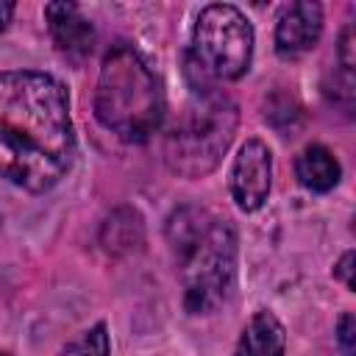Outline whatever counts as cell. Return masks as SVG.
<instances>
[{
	"label": "cell",
	"mask_w": 356,
	"mask_h": 356,
	"mask_svg": "<svg viewBox=\"0 0 356 356\" xmlns=\"http://www.w3.org/2000/svg\"><path fill=\"white\" fill-rule=\"evenodd\" d=\"M75 156L64 86L44 72H0V178L44 192Z\"/></svg>",
	"instance_id": "6da1fadb"
},
{
	"label": "cell",
	"mask_w": 356,
	"mask_h": 356,
	"mask_svg": "<svg viewBox=\"0 0 356 356\" xmlns=\"http://www.w3.org/2000/svg\"><path fill=\"white\" fill-rule=\"evenodd\" d=\"M167 236L181 261L184 306L192 314H209L222 306L236 275V234L225 217L203 209H181L167 222Z\"/></svg>",
	"instance_id": "7a4b0ae2"
},
{
	"label": "cell",
	"mask_w": 356,
	"mask_h": 356,
	"mask_svg": "<svg viewBox=\"0 0 356 356\" xmlns=\"http://www.w3.org/2000/svg\"><path fill=\"white\" fill-rule=\"evenodd\" d=\"M95 114L122 142L136 145L147 142L161 125L164 95L159 78L134 47L117 44L106 53L95 92Z\"/></svg>",
	"instance_id": "3957f363"
},
{
	"label": "cell",
	"mask_w": 356,
	"mask_h": 356,
	"mask_svg": "<svg viewBox=\"0 0 356 356\" xmlns=\"http://www.w3.org/2000/svg\"><path fill=\"white\" fill-rule=\"evenodd\" d=\"M236 131V106L211 83L195 86V97L164 139V159L172 172L200 178L211 172Z\"/></svg>",
	"instance_id": "277c9868"
},
{
	"label": "cell",
	"mask_w": 356,
	"mask_h": 356,
	"mask_svg": "<svg viewBox=\"0 0 356 356\" xmlns=\"http://www.w3.org/2000/svg\"><path fill=\"white\" fill-rule=\"evenodd\" d=\"M253 58V28L248 17L228 6H206L192 33V67L203 78L234 81L248 72Z\"/></svg>",
	"instance_id": "5b68a950"
},
{
	"label": "cell",
	"mask_w": 356,
	"mask_h": 356,
	"mask_svg": "<svg viewBox=\"0 0 356 356\" xmlns=\"http://www.w3.org/2000/svg\"><path fill=\"white\" fill-rule=\"evenodd\" d=\"M270 175H273V156L264 142L248 139L231 170V195L242 211H256L270 192Z\"/></svg>",
	"instance_id": "8992f818"
},
{
	"label": "cell",
	"mask_w": 356,
	"mask_h": 356,
	"mask_svg": "<svg viewBox=\"0 0 356 356\" xmlns=\"http://www.w3.org/2000/svg\"><path fill=\"white\" fill-rule=\"evenodd\" d=\"M323 33V11L317 3H292L275 25V47L281 56H298L317 44Z\"/></svg>",
	"instance_id": "52a82bcc"
},
{
	"label": "cell",
	"mask_w": 356,
	"mask_h": 356,
	"mask_svg": "<svg viewBox=\"0 0 356 356\" xmlns=\"http://www.w3.org/2000/svg\"><path fill=\"white\" fill-rule=\"evenodd\" d=\"M47 25L53 33V42L67 56H86L95 44V28L92 22L78 11L75 3H47L44 6Z\"/></svg>",
	"instance_id": "ba28073f"
},
{
	"label": "cell",
	"mask_w": 356,
	"mask_h": 356,
	"mask_svg": "<svg viewBox=\"0 0 356 356\" xmlns=\"http://www.w3.org/2000/svg\"><path fill=\"white\" fill-rule=\"evenodd\" d=\"M284 345H286L284 325L275 320V314L259 312L245 325L236 356H284Z\"/></svg>",
	"instance_id": "9c48e42d"
},
{
	"label": "cell",
	"mask_w": 356,
	"mask_h": 356,
	"mask_svg": "<svg viewBox=\"0 0 356 356\" xmlns=\"http://www.w3.org/2000/svg\"><path fill=\"white\" fill-rule=\"evenodd\" d=\"M295 172L300 178V184L312 192H328L339 181V164L331 156V150H325L323 145H309L298 156Z\"/></svg>",
	"instance_id": "30bf717a"
},
{
	"label": "cell",
	"mask_w": 356,
	"mask_h": 356,
	"mask_svg": "<svg viewBox=\"0 0 356 356\" xmlns=\"http://www.w3.org/2000/svg\"><path fill=\"white\" fill-rule=\"evenodd\" d=\"M103 242L111 253H120V250H131L142 242V222H139V214L134 211H125V222L120 220V211L106 222V231H103Z\"/></svg>",
	"instance_id": "8fae6325"
},
{
	"label": "cell",
	"mask_w": 356,
	"mask_h": 356,
	"mask_svg": "<svg viewBox=\"0 0 356 356\" xmlns=\"http://www.w3.org/2000/svg\"><path fill=\"white\" fill-rule=\"evenodd\" d=\"M64 356H108V334H106V325L97 323L89 331H83L78 339H72L64 348Z\"/></svg>",
	"instance_id": "7c38bea8"
},
{
	"label": "cell",
	"mask_w": 356,
	"mask_h": 356,
	"mask_svg": "<svg viewBox=\"0 0 356 356\" xmlns=\"http://www.w3.org/2000/svg\"><path fill=\"white\" fill-rule=\"evenodd\" d=\"M337 339H339V348L345 350V356H353V353H356V317H353L350 312L339 317Z\"/></svg>",
	"instance_id": "4fadbf2b"
},
{
	"label": "cell",
	"mask_w": 356,
	"mask_h": 356,
	"mask_svg": "<svg viewBox=\"0 0 356 356\" xmlns=\"http://www.w3.org/2000/svg\"><path fill=\"white\" fill-rule=\"evenodd\" d=\"M339 58H342L345 72H350V70H353V28H350V25L345 28L342 42H339Z\"/></svg>",
	"instance_id": "5bb4252c"
},
{
	"label": "cell",
	"mask_w": 356,
	"mask_h": 356,
	"mask_svg": "<svg viewBox=\"0 0 356 356\" xmlns=\"http://www.w3.org/2000/svg\"><path fill=\"white\" fill-rule=\"evenodd\" d=\"M334 273H337V278L345 281L348 289H353V253H345V256L339 259V264H337Z\"/></svg>",
	"instance_id": "9a60e30c"
},
{
	"label": "cell",
	"mask_w": 356,
	"mask_h": 356,
	"mask_svg": "<svg viewBox=\"0 0 356 356\" xmlns=\"http://www.w3.org/2000/svg\"><path fill=\"white\" fill-rule=\"evenodd\" d=\"M11 14H14V3H8V0H0V31L8 25Z\"/></svg>",
	"instance_id": "2e32d148"
},
{
	"label": "cell",
	"mask_w": 356,
	"mask_h": 356,
	"mask_svg": "<svg viewBox=\"0 0 356 356\" xmlns=\"http://www.w3.org/2000/svg\"><path fill=\"white\" fill-rule=\"evenodd\" d=\"M0 356H3V353H0Z\"/></svg>",
	"instance_id": "e0dca14e"
}]
</instances>
